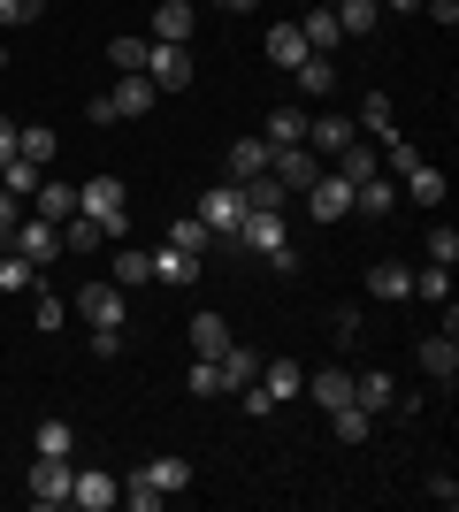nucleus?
I'll return each instance as SVG.
<instances>
[{"instance_id":"16","label":"nucleus","mask_w":459,"mask_h":512,"mask_svg":"<svg viewBox=\"0 0 459 512\" xmlns=\"http://www.w3.org/2000/svg\"><path fill=\"white\" fill-rule=\"evenodd\" d=\"M261 138H268V146H306V107H268V115H261Z\"/></svg>"},{"instance_id":"57","label":"nucleus","mask_w":459,"mask_h":512,"mask_svg":"<svg viewBox=\"0 0 459 512\" xmlns=\"http://www.w3.org/2000/svg\"><path fill=\"white\" fill-rule=\"evenodd\" d=\"M383 8H398V16H406V8H421V0H383Z\"/></svg>"},{"instance_id":"58","label":"nucleus","mask_w":459,"mask_h":512,"mask_svg":"<svg viewBox=\"0 0 459 512\" xmlns=\"http://www.w3.org/2000/svg\"><path fill=\"white\" fill-rule=\"evenodd\" d=\"M0 69H8V46H0Z\"/></svg>"},{"instance_id":"45","label":"nucleus","mask_w":459,"mask_h":512,"mask_svg":"<svg viewBox=\"0 0 459 512\" xmlns=\"http://www.w3.org/2000/svg\"><path fill=\"white\" fill-rule=\"evenodd\" d=\"M31 321H39V329H62V321H69V299H54V291H31Z\"/></svg>"},{"instance_id":"13","label":"nucleus","mask_w":459,"mask_h":512,"mask_svg":"<svg viewBox=\"0 0 459 512\" xmlns=\"http://www.w3.org/2000/svg\"><path fill=\"white\" fill-rule=\"evenodd\" d=\"M100 245H115V230L100 214H69L62 222V253H100Z\"/></svg>"},{"instance_id":"40","label":"nucleus","mask_w":459,"mask_h":512,"mask_svg":"<svg viewBox=\"0 0 459 512\" xmlns=\"http://www.w3.org/2000/svg\"><path fill=\"white\" fill-rule=\"evenodd\" d=\"M169 245H176V253H207V245H215V230H207L199 214H184V222L169 230Z\"/></svg>"},{"instance_id":"44","label":"nucleus","mask_w":459,"mask_h":512,"mask_svg":"<svg viewBox=\"0 0 459 512\" xmlns=\"http://www.w3.org/2000/svg\"><path fill=\"white\" fill-rule=\"evenodd\" d=\"M0 184H8L16 199H31V192L46 184V169H31V161H8V169H0Z\"/></svg>"},{"instance_id":"30","label":"nucleus","mask_w":459,"mask_h":512,"mask_svg":"<svg viewBox=\"0 0 459 512\" xmlns=\"http://www.w3.org/2000/svg\"><path fill=\"white\" fill-rule=\"evenodd\" d=\"M299 39H306V54H337V46H345V31H337V16H329V8H314V16L299 23Z\"/></svg>"},{"instance_id":"43","label":"nucleus","mask_w":459,"mask_h":512,"mask_svg":"<svg viewBox=\"0 0 459 512\" xmlns=\"http://www.w3.org/2000/svg\"><path fill=\"white\" fill-rule=\"evenodd\" d=\"M284 184H276V176H253V184H245V207H268V214H284Z\"/></svg>"},{"instance_id":"46","label":"nucleus","mask_w":459,"mask_h":512,"mask_svg":"<svg viewBox=\"0 0 459 512\" xmlns=\"http://www.w3.org/2000/svg\"><path fill=\"white\" fill-rule=\"evenodd\" d=\"M123 505H131V512H161V505H169V497L153 490L146 474H131V482H123Z\"/></svg>"},{"instance_id":"28","label":"nucleus","mask_w":459,"mask_h":512,"mask_svg":"<svg viewBox=\"0 0 459 512\" xmlns=\"http://www.w3.org/2000/svg\"><path fill=\"white\" fill-rule=\"evenodd\" d=\"M329 16H337V31H345V39H368L375 16H383V0H337Z\"/></svg>"},{"instance_id":"51","label":"nucleus","mask_w":459,"mask_h":512,"mask_svg":"<svg viewBox=\"0 0 459 512\" xmlns=\"http://www.w3.org/2000/svg\"><path fill=\"white\" fill-rule=\"evenodd\" d=\"M383 161L406 176V169H421V146H414V138H391V146H383Z\"/></svg>"},{"instance_id":"26","label":"nucleus","mask_w":459,"mask_h":512,"mask_svg":"<svg viewBox=\"0 0 459 512\" xmlns=\"http://www.w3.org/2000/svg\"><path fill=\"white\" fill-rule=\"evenodd\" d=\"M108 100H115V115H146V107L161 100V92H153V77H146V69H131V77H123V85H115Z\"/></svg>"},{"instance_id":"27","label":"nucleus","mask_w":459,"mask_h":512,"mask_svg":"<svg viewBox=\"0 0 459 512\" xmlns=\"http://www.w3.org/2000/svg\"><path fill=\"white\" fill-rule=\"evenodd\" d=\"M368 291H375V299H414V268H398V260H375V268H368Z\"/></svg>"},{"instance_id":"33","label":"nucleus","mask_w":459,"mask_h":512,"mask_svg":"<svg viewBox=\"0 0 459 512\" xmlns=\"http://www.w3.org/2000/svg\"><path fill=\"white\" fill-rule=\"evenodd\" d=\"M444 192H452V184H444V169H429V161H421V169H406V199H421V207H444Z\"/></svg>"},{"instance_id":"31","label":"nucleus","mask_w":459,"mask_h":512,"mask_svg":"<svg viewBox=\"0 0 459 512\" xmlns=\"http://www.w3.org/2000/svg\"><path fill=\"white\" fill-rule=\"evenodd\" d=\"M31 207H39L46 222H54V230H62L69 214H77V184H39V192H31Z\"/></svg>"},{"instance_id":"48","label":"nucleus","mask_w":459,"mask_h":512,"mask_svg":"<svg viewBox=\"0 0 459 512\" xmlns=\"http://www.w3.org/2000/svg\"><path fill=\"white\" fill-rule=\"evenodd\" d=\"M184 390H192V398H215V390H222V367H215V360H192V375H184Z\"/></svg>"},{"instance_id":"34","label":"nucleus","mask_w":459,"mask_h":512,"mask_svg":"<svg viewBox=\"0 0 459 512\" xmlns=\"http://www.w3.org/2000/svg\"><path fill=\"white\" fill-rule=\"evenodd\" d=\"M192 276H199V253H176V245L153 253V283H192Z\"/></svg>"},{"instance_id":"9","label":"nucleus","mask_w":459,"mask_h":512,"mask_svg":"<svg viewBox=\"0 0 459 512\" xmlns=\"http://www.w3.org/2000/svg\"><path fill=\"white\" fill-rule=\"evenodd\" d=\"M16 253H23V260H39V268H46V260L62 253V230H54L46 214H23V222H16Z\"/></svg>"},{"instance_id":"29","label":"nucleus","mask_w":459,"mask_h":512,"mask_svg":"<svg viewBox=\"0 0 459 512\" xmlns=\"http://www.w3.org/2000/svg\"><path fill=\"white\" fill-rule=\"evenodd\" d=\"M138 474H146V482H153V490H161V497L192 490V459H176V451H169V459H153V467H138Z\"/></svg>"},{"instance_id":"54","label":"nucleus","mask_w":459,"mask_h":512,"mask_svg":"<svg viewBox=\"0 0 459 512\" xmlns=\"http://www.w3.org/2000/svg\"><path fill=\"white\" fill-rule=\"evenodd\" d=\"M329 329H337V344H360V314H352V306H337V321H329Z\"/></svg>"},{"instance_id":"53","label":"nucleus","mask_w":459,"mask_h":512,"mask_svg":"<svg viewBox=\"0 0 459 512\" xmlns=\"http://www.w3.org/2000/svg\"><path fill=\"white\" fill-rule=\"evenodd\" d=\"M268 268H276V276H299V245H291V237H284V245L268 253Z\"/></svg>"},{"instance_id":"25","label":"nucleus","mask_w":459,"mask_h":512,"mask_svg":"<svg viewBox=\"0 0 459 512\" xmlns=\"http://www.w3.org/2000/svg\"><path fill=\"white\" fill-rule=\"evenodd\" d=\"M291 77H299V92H306V100H329V92H337V62H329V54H306V62L291 69Z\"/></svg>"},{"instance_id":"11","label":"nucleus","mask_w":459,"mask_h":512,"mask_svg":"<svg viewBox=\"0 0 459 512\" xmlns=\"http://www.w3.org/2000/svg\"><path fill=\"white\" fill-rule=\"evenodd\" d=\"M215 367H222V390L261 383V352H253V344H222V352H215Z\"/></svg>"},{"instance_id":"47","label":"nucleus","mask_w":459,"mask_h":512,"mask_svg":"<svg viewBox=\"0 0 459 512\" xmlns=\"http://www.w3.org/2000/svg\"><path fill=\"white\" fill-rule=\"evenodd\" d=\"M108 62L131 77V69H146V39H108Z\"/></svg>"},{"instance_id":"18","label":"nucleus","mask_w":459,"mask_h":512,"mask_svg":"<svg viewBox=\"0 0 459 512\" xmlns=\"http://www.w3.org/2000/svg\"><path fill=\"white\" fill-rule=\"evenodd\" d=\"M261 390L284 406V398H306V367L299 360H261Z\"/></svg>"},{"instance_id":"20","label":"nucleus","mask_w":459,"mask_h":512,"mask_svg":"<svg viewBox=\"0 0 459 512\" xmlns=\"http://www.w3.org/2000/svg\"><path fill=\"white\" fill-rule=\"evenodd\" d=\"M391 207H398V184H383V176L352 184V214H368V222H391Z\"/></svg>"},{"instance_id":"38","label":"nucleus","mask_w":459,"mask_h":512,"mask_svg":"<svg viewBox=\"0 0 459 512\" xmlns=\"http://www.w3.org/2000/svg\"><path fill=\"white\" fill-rule=\"evenodd\" d=\"M329 428H337L345 444H368V436H375V413L368 406H337V413H329Z\"/></svg>"},{"instance_id":"21","label":"nucleus","mask_w":459,"mask_h":512,"mask_svg":"<svg viewBox=\"0 0 459 512\" xmlns=\"http://www.w3.org/2000/svg\"><path fill=\"white\" fill-rule=\"evenodd\" d=\"M421 367H429V383L452 390V375H459V344H452V329H444V337H421Z\"/></svg>"},{"instance_id":"8","label":"nucleus","mask_w":459,"mask_h":512,"mask_svg":"<svg viewBox=\"0 0 459 512\" xmlns=\"http://www.w3.org/2000/svg\"><path fill=\"white\" fill-rule=\"evenodd\" d=\"M268 176H276L284 192H306V184L322 176V153H314V146H276V161H268Z\"/></svg>"},{"instance_id":"56","label":"nucleus","mask_w":459,"mask_h":512,"mask_svg":"<svg viewBox=\"0 0 459 512\" xmlns=\"http://www.w3.org/2000/svg\"><path fill=\"white\" fill-rule=\"evenodd\" d=\"M222 16H253V8H261V0H215Z\"/></svg>"},{"instance_id":"32","label":"nucleus","mask_w":459,"mask_h":512,"mask_svg":"<svg viewBox=\"0 0 459 512\" xmlns=\"http://www.w3.org/2000/svg\"><path fill=\"white\" fill-rule=\"evenodd\" d=\"M268 62H276V69H299V62H306L299 23H276V31H268Z\"/></svg>"},{"instance_id":"12","label":"nucleus","mask_w":459,"mask_h":512,"mask_svg":"<svg viewBox=\"0 0 459 512\" xmlns=\"http://www.w3.org/2000/svg\"><path fill=\"white\" fill-rule=\"evenodd\" d=\"M238 245H253V253H276V245H284V214L245 207V222H238Z\"/></svg>"},{"instance_id":"19","label":"nucleus","mask_w":459,"mask_h":512,"mask_svg":"<svg viewBox=\"0 0 459 512\" xmlns=\"http://www.w3.org/2000/svg\"><path fill=\"white\" fill-rule=\"evenodd\" d=\"M306 398H314L322 413L352 406V375H345V367H322V375H306Z\"/></svg>"},{"instance_id":"35","label":"nucleus","mask_w":459,"mask_h":512,"mask_svg":"<svg viewBox=\"0 0 459 512\" xmlns=\"http://www.w3.org/2000/svg\"><path fill=\"white\" fill-rule=\"evenodd\" d=\"M0 291L16 299V291H39V260H23L16 245H8V260H0Z\"/></svg>"},{"instance_id":"15","label":"nucleus","mask_w":459,"mask_h":512,"mask_svg":"<svg viewBox=\"0 0 459 512\" xmlns=\"http://www.w3.org/2000/svg\"><path fill=\"white\" fill-rule=\"evenodd\" d=\"M352 138H360L352 115H306V146L314 153H337V146H352Z\"/></svg>"},{"instance_id":"23","label":"nucleus","mask_w":459,"mask_h":512,"mask_svg":"<svg viewBox=\"0 0 459 512\" xmlns=\"http://www.w3.org/2000/svg\"><path fill=\"white\" fill-rule=\"evenodd\" d=\"M352 406H368V413L398 406V383L383 375V367H368V375H352Z\"/></svg>"},{"instance_id":"5","label":"nucleus","mask_w":459,"mask_h":512,"mask_svg":"<svg viewBox=\"0 0 459 512\" xmlns=\"http://www.w3.org/2000/svg\"><path fill=\"white\" fill-rule=\"evenodd\" d=\"M69 482H77V467H69V459H46V451L31 459V505H46V512L69 505Z\"/></svg>"},{"instance_id":"24","label":"nucleus","mask_w":459,"mask_h":512,"mask_svg":"<svg viewBox=\"0 0 459 512\" xmlns=\"http://www.w3.org/2000/svg\"><path fill=\"white\" fill-rule=\"evenodd\" d=\"M54 153H62V138H54V130H46V123H23V130H16V161H31V169H46Z\"/></svg>"},{"instance_id":"3","label":"nucleus","mask_w":459,"mask_h":512,"mask_svg":"<svg viewBox=\"0 0 459 512\" xmlns=\"http://www.w3.org/2000/svg\"><path fill=\"white\" fill-rule=\"evenodd\" d=\"M146 77H153V92H184V85H192V46L146 39Z\"/></svg>"},{"instance_id":"4","label":"nucleus","mask_w":459,"mask_h":512,"mask_svg":"<svg viewBox=\"0 0 459 512\" xmlns=\"http://www.w3.org/2000/svg\"><path fill=\"white\" fill-rule=\"evenodd\" d=\"M306 214H314L322 230H329V222H345V214H352V184H345L337 169H329V176H314V184H306Z\"/></svg>"},{"instance_id":"17","label":"nucleus","mask_w":459,"mask_h":512,"mask_svg":"<svg viewBox=\"0 0 459 512\" xmlns=\"http://www.w3.org/2000/svg\"><path fill=\"white\" fill-rule=\"evenodd\" d=\"M268 161H276V146H268V138H238V146H230V184L268 176Z\"/></svg>"},{"instance_id":"14","label":"nucleus","mask_w":459,"mask_h":512,"mask_svg":"<svg viewBox=\"0 0 459 512\" xmlns=\"http://www.w3.org/2000/svg\"><path fill=\"white\" fill-rule=\"evenodd\" d=\"M352 123H360V138H375V146H391V138H398V107L383 100V92H368V100H360V115H352Z\"/></svg>"},{"instance_id":"49","label":"nucleus","mask_w":459,"mask_h":512,"mask_svg":"<svg viewBox=\"0 0 459 512\" xmlns=\"http://www.w3.org/2000/svg\"><path fill=\"white\" fill-rule=\"evenodd\" d=\"M46 0H0V31H23V23H39Z\"/></svg>"},{"instance_id":"36","label":"nucleus","mask_w":459,"mask_h":512,"mask_svg":"<svg viewBox=\"0 0 459 512\" xmlns=\"http://www.w3.org/2000/svg\"><path fill=\"white\" fill-rule=\"evenodd\" d=\"M108 283H123V291H138V283H153V253H138V245H123L115 253V276Z\"/></svg>"},{"instance_id":"41","label":"nucleus","mask_w":459,"mask_h":512,"mask_svg":"<svg viewBox=\"0 0 459 512\" xmlns=\"http://www.w3.org/2000/svg\"><path fill=\"white\" fill-rule=\"evenodd\" d=\"M421 253L437 260V268H452V260H459V230H452V222H437V230L421 237Z\"/></svg>"},{"instance_id":"42","label":"nucleus","mask_w":459,"mask_h":512,"mask_svg":"<svg viewBox=\"0 0 459 512\" xmlns=\"http://www.w3.org/2000/svg\"><path fill=\"white\" fill-rule=\"evenodd\" d=\"M39 451L46 459H69V451H77V428L69 421H39Z\"/></svg>"},{"instance_id":"37","label":"nucleus","mask_w":459,"mask_h":512,"mask_svg":"<svg viewBox=\"0 0 459 512\" xmlns=\"http://www.w3.org/2000/svg\"><path fill=\"white\" fill-rule=\"evenodd\" d=\"M222 344H230V329H222L215 314H192V360H215Z\"/></svg>"},{"instance_id":"6","label":"nucleus","mask_w":459,"mask_h":512,"mask_svg":"<svg viewBox=\"0 0 459 512\" xmlns=\"http://www.w3.org/2000/svg\"><path fill=\"white\" fill-rule=\"evenodd\" d=\"M69 505H77V512H108V505H123V482H115L108 467H77V482H69Z\"/></svg>"},{"instance_id":"59","label":"nucleus","mask_w":459,"mask_h":512,"mask_svg":"<svg viewBox=\"0 0 459 512\" xmlns=\"http://www.w3.org/2000/svg\"><path fill=\"white\" fill-rule=\"evenodd\" d=\"M314 8H337V0H314Z\"/></svg>"},{"instance_id":"50","label":"nucleus","mask_w":459,"mask_h":512,"mask_svg":"<svg viewBox=\"0 0 459 512\" xmlns=\"http://www.w3.org/2000/svg\"><path fill=\"white\" fill-rule=\"evenodd\" d=\"M16 222H23V199L0 184V245H16Z\"/></svg>"},{"instance_id":"10","label":"nucleus","mask_w":459,"mask_h":512,"mask_svg":"<svg viewBox=\"0 0 459 512\" xmlns=\"http://www.w3.org/2000/svg\"><path fill=\"white\" fill-rule=\"evenodd\" d=\"M329 161H337V176H345V184H368V176H383V153H375V138H352V146H337Z\"/></svg>"},{"instance_id":"2","label":"nucleus","mask_w":459,"mask_h":512,"mask_svg":"<svg viewBox=\"0 0 459 512\" xmlns=\"http://www.w3.org/2000/svg\"><path fill=\"white\" fill-rule=\"evenodd\" d=\"M77 321L85 329H123V314H131V299H123V283H77Z\"/></svg>"},{"instance_id":"7","label":"nucleus","mask_w":459,"mask_h":512,"mask_svg":"<svg viewBox=\"0 0 459 512\" xmlns=\"http://www.w3.org/2000/svg\"><path fill=\"white\" fill-rule=\"evenodd\" d=\"M199 222L215 237H238V222H245V184H215V192L199 199Z\"/></svg>"},{"instance_id":"1","label":"nucleus","mask_w":459,"mask_h":512,"mask_svg":"<svg viewBox=\"0 0 459 512\" xmlns=\"http://www.w3.org/2000/svg\"><path fill=\"white\" fill-rule=\"evenodd\" d=\"M77 214H100L115 237L131 230V192H123V176H92V184H77Z\"/></svg>"},{"instance_id":"55","label":"nucleus","mask_w":459,"mask_h":512,"mask_svg":"<svg viewBox=\"0 0 459 512\" xmlns=\"http://www.w3.org/2000/svg\"><path fill=\"white\" fill-rule=\"evenodd\" d=\"M16 130H23L16 115H0V169H8V161H16Z\"/></svg>"},{"instance_id":"22","label":"nucleus","mask_w":459,"mask_h":512,"mask_svg":"<svg viewBox=\"0 0 459 512\" xmlns=\"http://www.w3.org/2000/svg\"><path fill=\"white\" fill-rule=\"evenodd\" d=\"M192 23H199L192 0H161V8H153V39H176V46H184V39H192Z\"/></svg>"},{"instance_id":"39","label":"nucleus","mask_w":459,"mask_h":512,"mask_svg":"<svg viewBox=\"0 0 459 512\" xmlns=\"http://www.w3.org/2000/svg\"><path fill=\"white\" fill-rule=\"evenodd\" d=\"M414 299H429V306H452V268H437V260H429V268L414 276Z\"/></svg>"},{"instance_id":"52","label":"nucleus","mask_w":459,"mask_h":512,"mask_svg":"<svg viewBox=\"0 0 459 512\" xmlns=\"http://www.w3.org/2000/svg\"><path fill=\"white\" fill-rule=\"evenodd\" d=\"M123 352V329H92V360H115Z\"/></svg>"}]
</instances>
